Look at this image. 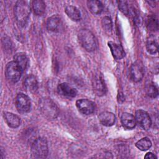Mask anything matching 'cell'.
<instances>
[{"mask_svg":"<svg viewBox=\"0 0 159 159\" xmlns=\"http://www.w3.org/2000/svg\"><path fill=\"white\" fill-rule=\"evenodd\" d=\"M39 109L42 115L48 120H53L57 117L59 109L56 104L48 98H43L39 100Z\"/></svg>","mask_w":159,"mask_h":159,"instance_id":"obj_1","label":"cell"},{"mask_svg":"<svg viewBox=\"0 0 159 159\" xmlns=\"http://www.w3.org/2000/svg\"><path fill=\"white\" fill-rule=\"evenodd\" d=\"M30 13V7L27 1L20 0L16 2L14 7V16L20 26L24 27L27 24Z\"/></svg>","mask_w":159,"mask_h":159,"instance_id":"obj_2","label":"cell"},{"mask_svg":"<svg viewBox=\"0 0 159 159\" xmlns=\"http://www.w3.org/2000/svg\"><path fill=\"white\" fill-rule=\"evenodd\" d=\"M78 38L81 45L88 52L96 50L97 42L94 34L88 29H81L78 34Z\"/></svg>","mask_w":159,"mask_h":159,"instance_id":"obj_3","label":"cell"},{"mask_svg":"<svg viewBox=\"0 0 159 159\" xmlns=\"http://www.w3.org/2000/svg\"><path fill=\"white\" fill-rule=\"evenodd\" d=\"M30 152L32 158H45L48 152L47 140L42 137L35 139L32 144Z\"/></svg>","mask_w":159,"mask_h":159,"instance_id":"obj_4","label":"cell"},{"mask_svg":"<svg viewBox=\"0 0 159 159\" xmlns=\"http://www.w3.org/2000/svg\"><path fill=\"white\" fill-rule=\"evenodd\" d=\"M22 68L14 60L9 62L6 66L5 74L9 81L12 83L17 82L23 73Z\"/></svg>","mask_w":159,"mask_h":159,"instance_id":"obj_5","label":"cell"},{"mask_svg":"<svg viewBox=\"0 0 159 159\" xmlns=\"http://www.w3.org/2000/svg\"><path fill=\"white\" fill-rule=\"evenodd\" d=\"M17 110L19 113L25 114L30 111L31 108V101L29 97L24 94L19 93L15 100Z\"/></svg>","mask_w":159,"mask_h":159,"instance_id":"obj_6","label":"cell"},{"mask_svg":"<svg viewBox=\"0 0 159 159\" xmlns=\"http://www.w3.org/2000/svg\"><path fill=\"white\" fill-rule=\"evenodd\" d=\"M144 67L142 62L137 61L132 63L130 67L129 75L134 82H139L144 76Z\"/></svg>","mask_w":159,"mask_h":159,"instance_id":"obj_7","label":"cell"},{"mask_svg":"<svg viewBox=\"0 0 159 159\" xmlns=\"http://www.w3.org/2000/svg\"><path fill=\"white\" fill-rule=\"evenodd\" d=\"M92 86L94 92L98 96H103L106 93V86L101 74H95L92 79Z\"/></svg>","mask_w":159,"mask_h":159,"instance_id":"obj_8","label":"cell"},{"mask_svg":"<svg viewBox=\"0 0 159 159\" xmlns=\"http://www.w3.org/2000/svg\"><path fill=\"white\" fill-rule=\"evenodd\" d=\"M135 121L144 130H148L152 125V120L149 114L142 109H139L135 112Z\"/></svg>","mask_w":159,"mask_h":159,"instance_id":"obj_9","label":"cell"},{"mask_svg":"<svg viewBox=\"0 0 159 159\" xmlns=\"http://www.w3.org/2000/svg\"><path fill=\"white\" fill-rule=\"evenodd\" d=\"M76 106L79 111L85 115L93 114L96 109L95 103L87 99L77 100L76 102Z\"/></svg>","mask_w":159,"mask_h":159,"instance_id":"obj_10","label":"cell"},{"mask_svg":"<svg viewBox=\"0 0 159 159\" xmlns=\"http://www.w3.org/2000/svg\"><path fill=\"white\" fill-rule=\"evenodd\" d=\"M62 28V21L60 17L57 15H53L48 18L47 21V29L51 32H59Z\"/></svg>","mask_w":159,"mask_h":159,"instance_id":"obj_11","label":"cell"},{"mask_svg":"<svg viewBox=\"0 0 159 159\" xmlns=\"http://www.w3.org/2000/svg\"><path fill=\"white\" fill-rule=\"evenodd\" d=\"M57 91L60 95L68 98H74L77 94V90L66 83H62L58 84Z\"/></svg>","mask_w":159,"mask_h":159,"instance_id":"obj_12","label":"cell"},{"mask_svg":"<svg viewBox=\"0 0 159 159\" xmlns=\"http://www.w3.org/2000/svg\"><path fill=\"white\" fill-rule=\"evenodd\" d=\"M107 44L113 57L116 60H120L125 57V53L121 45L117 44L112 41L109 42Z\"/></svg>","mask_w":159,"mask_h":159,"instance_id":"obj_13","label":"cell"},{"mask_svg":"<svg viewBox=\"0 0 159 159\" xmlns=\"http://www.w3.org/2000/svg\"><path fill=\"white\" fill-rule=\"evenodd\" d=\"M98 118L99 122L103 125L107 127L113 125L116 122L115 115L112 112L108 111H104L101 112L98 116Z\"/></svg>","mask_w":159,"mask_h":159,"instance_id":"obj_14","label":"cell"},{"mask_svg":"<svg viewBox=\"0 0 159 159\" xmlns=\"http://www.w3.org/2000/svg\"><path fill=\"white\" fill-rule=\"evenodd\" d=\"M120 120L123 127L127 129H132L135 127V119L134 116L130 113H122L120 117Z\"/></svg>","mask_w":159,"mask_h":159,"instance_id":"obj_15","label":"cell"},{"mask_svg":"<svg viewBox=\"0 0 159 159\" xmlns=\"http://www.w3.org/2000/svg\"><path fill=\"white\" fill-rule=\"evenodd\" d=\"M4 117L7 124L11 128H17L20 125V119L13 113L4 112Z\"/></svg>","mask_w":159,"mask_h":159,"instance_id":"obj_16","label":"cell"},{"mask_svg":"<svg viewBox=\"0 0 159 159\" xmlns=\"http://www.w3.org/2000/svg\"><path fill=\"white\" fill-rule=\"evenodd\" d=\"M146 48L147 52L152 55H154L157 53L158 42L153 35H150L148 37L146 42Z\"/></svg>","mask_w":159,"mask_h":159,"instance_id":"obj_17","label":"cell"},{"mask_svg":"<svg viewBox=\"0 0 159 159\" xmlns=\"http://www.w3.org/2000/svg\"><path fill=\"white\" fill-rule=\"evenodd\" d=\"M24 86L30 92L36 91L38 89V82L36 78L32 75L27 76L24 81Z\"/></svg>","mask_w":159,"mask_h":159,"instance_id":"obj_18","label":"cell"},{"mask_svg":"<svg viewBox=\"0 0 159 159\" xmlns=\"http://www.w3.org/2000/svg\"><path fill=\"white\" fill-rule=\"evenodd\" d=\"M65 12L71 20L74 21H79L81 20V13L76 7L73 6H68L65 7Z\"/></svg>","mask_w":159,"mask_h":159,"instance_id":"obj_19","label":"cell"},{"mask_svg":"<svg viewBox=\"0 0 159 159\" xmlns=\"http://www.w3.org/2000/svg\"><path fill=\"white\" fill-rule=\"evenodd\" d=\"M87 5L89 11L93 14H99L103 10V6L101 1L97 0H90L87 1Z\"/></svg>","mask_w":159,"mask_h":159,"instance_id":"obj_20","label":"cell"},{"mask_svg":"<svg viewBox=\"0 0 159 159\" xmlns=\"http://www.w3.org/2000/svg\"><path fill=\"white\" fill-rule=\"evenodd\" d=\"M14 61L22 68L24 71L28 65V58L26 55L23 52H19L16 53L14 57Z\"/></svg>","mask_w":159,"mask_h":159,"instance_id":"obj_21","label":"cell"},{"mask_svg":"<svg viewBox=\"0 0 159 159\" xmlns=\"http://www.w3.org/2000/svg\"><path fill=\"white\" fill-rule=\"evenodd\" d=\"M32 7L37 16H42L45 11V3L42 0H35L32 2Z\"/></svg>","mask_w":159,"mask_h":159,"instance_id":"obj_22","label":"cell"},{"mask_svg":"<svg viewBox=\"0 0 159 159\" xmlns=\"http://www.w3.org/2000/svg\"><path fill=\"white\" fill-rule=\"evenodd\" d=\"M135 146L140 150L146 151L151 147L152 142L148 137H143L136 142Z\"/></svg>","mask_w":159,"mask_h":159,"instance_id":"obj_23","label":"cell"},{"mask_svg":"<svg viewBox=\"0 0 159 159\" xmlns=\"http://www.w3.org/2000/svg\"><path fill=\"white\" fill-rule=\"evenodd\" d=\"M145 90L147 96L152 98H155L158 96V88L152 82H149L148 83L146 84Z\"/></svg>","mask_w":159,"mask_h":159,"instance_id":"obj_24","label":"cell"},{"mask_svg":"<svg viewBox=\"0 0 159 159\" xmlns=\"http://www.w3.org/2000/svg\"><path fill=\"white\" fill-rule=\"evenodd\" d=\"M102 26L104 30L108 34H111L112 30V22L111 19L108 16H105L101 21Z\"/></svg>","mask_w":159,"mask_h":159,"instance_id":"obj_25","label":"cell"},{"mask_svg":"<svg viewBox=\"0 0 159 159\" xmlns=\"http://www.w3.org/2000/svg\"><path fill=\"white\" fill-rule=\"evenodd\" d=\"M117 2H118L119 9H120V11L123 14H124L125 15L127 16L129 14V7H128L127 1H119Z\"/></svg>","mask_w":159,"mask_h":159,"instance_id":"obj_26","label":"cell"},{"mask_svg":"<svg viewBox=\"0 0 159 159\" xmlns=\"http://www.w3.org/2000/svg\"><path fill=\"white\" fill-rule=\"evenodd\" d=\"M158 20L155 19V17H150L148 20V28L150 30L155 31L158 30Z\"/></svg>","mask_w":159,"mask_h":159,"instance_id":"obj_27","label":"cell"},{"mask_svg":"<svg viewBox=\"0 0 159 159\" xmlns=\"http://www.w3.org/2000/svg\"><path fill=\"white\" fill-rule=\"evenodd\" d=\"M144 158H149V159H150V158H151V159H153V158H157V157L155 156V154L152 153V152H148V153H147L145 155Z\"/></svg>","mask_w":159,"mask_h":159,"instance_id":"obj_28","label":"cell"}]
</instances>
